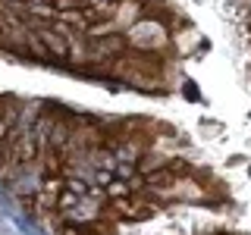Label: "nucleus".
Instances as JSON below:
<instances>
[{
  "instance_id": "obj_1",
  "label": "nucleus",
  "mask_w": 251,
  "mask_h": 235,
  "mask_svg": "<svg viewBox=\"0 0 251 235\" xmlns=\"http://www.w3.org/2000/svg\"><path fill=\"white\" fill-rule=\"evenodd\" d=\"M57 229L63 235H116V226H113V219H91V223H75V226H69V223H60Z\"/></svg>"
},
{
  "instance_id": "obj_2",
  "label": "nucleus",
  "mask_w": 251,
  "mask_h": 235,
  "mask_svg": "<svg viewBox=\"0 0 251 235\" xmlns=\"http://www.w3.org/2000/svg\"><path fill=\"white\" fill-rule=\"evenodd\" d=\"M41 3H53V0H41Z\"/></svg>"
}]
</instances>
